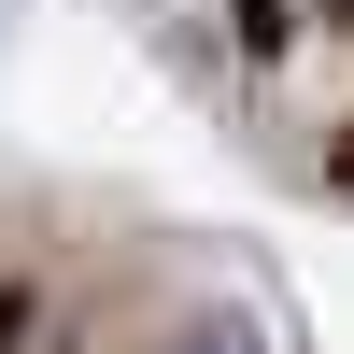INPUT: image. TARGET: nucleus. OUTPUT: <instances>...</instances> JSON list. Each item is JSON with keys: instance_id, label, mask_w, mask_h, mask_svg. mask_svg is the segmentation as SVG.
Returning <instances> with one entry per match:
<instances>
[{"instance_id": "f257e3e1", "label": "nucleus", "mask_w": 354, "mask_h": 354, "mask_svg": "<svg viewBox=\"0 0 354 354\" xmlns=\"http://www.w3.org/2000/svg\"><path fill=\"white\" fill-rule=\"evenodd\" d=\"M170 354H270V340H255V326H227V312H198V326L170 340Z\"/></svg>"}]
</instances>
